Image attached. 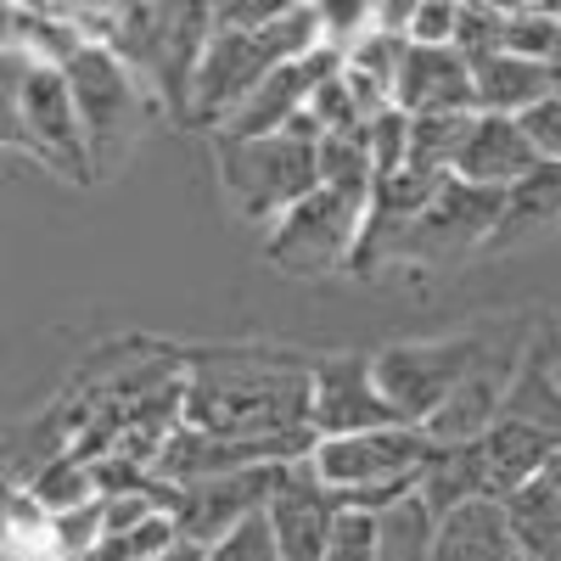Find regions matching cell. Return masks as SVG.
<instances>
[{
  "mask_svg": "<svg viewBox=\"0 0 561 561\" xmlns=\"http://www.w3.org/2000/svg\"><path fill=\"white\" fill-rule=\"evenodd\" d=\"M7 96H12V140L39 158L57 180L68 185H90L96 163H90V140L73 107L68 73L57 62H34V57H12L7 51Z\"/></svg>",
  "mask_w": 561,
  "mask_h": 561,
  "instance_id": "obj_7",
  "label": "cell"
},
{
  "mask_svg": "<svg viewBox=\"0 0 561 561\" xmlns=\"http://www.w3.org/2000/svg\"><path fill=\"white\" fill-rule=\"evenodd\" d=\"M505 511H511V528H517L523 556H534V561H561V489H550V483L539 478V483H528L523 494H511Z\"/></svg>",
  "mask_w": 561,
  "mask_h": 561,
  "instance_id": "obj_21",
  "label": "cell"
},
{
  "mask_svg": "<svg viewBox=\"0 0 561 561\" xmlns=\"http://www.w3.org/2000/svg\"><path fill=\"white\" fill-rule=\"evenodd\" d=\"M214 169L230 208L253 225H275L293 203H304L320 185V140L309 135H259V140H237V135H214Z\"/></svg>",
  "mask_w": 561,
  "mask_h": 561,
  "instance_id": "obj_6",
  "label": "cell"
},
{
  "mask_svg": "<svg viewBox=\"0 0 561 561\" xmlns=\"http://www.w3.org/2000/svg\"><path fill=\"white\" fill-rule=\"evenodd\" d=\"M298 466V460H293ZM287 466H259V472H237V478H208V483H192V489H174V517H180V534L192 545H214L225 539L237 523L270 511Z\"/></svg>",
  "mask_w": 561,
  "mask_h": 561,
  "instance_id": "obj_11",
  "label": "cell"
},
{
  "mask_svg": "<svg viewBox=\"0 0 561 561\" xmlns=\"http://www.w3.org/2000/svg\"><path fill=\"white\" fill-rule=\"evenodd\" d=\"M561 225V163H539L523 185H511L505 203H500V230H494V248L489 253H511V248H528L539 237Z\"/></svg>",
  "mask_w": 561,
  "mask_h": 561,
  "instance_id": "obj_18",
  "label": "cell"
},
{
  "mask_svg": "<svg viewBox=\"0 0 561 561\" xmlns=\"http://www.w3.org/2000/svg\"><path fill=\"white\" fill-rule=\"evenodd\" d=\"M438 545V511L415 494L377 511V561H433Z\"/></svg>",
  "mask_w": 561,
  "mask_h": 561,
  "instance_id": "obj_19",
  "label": "cell"
},
{
  "mask_svg": "<svg viewBox=\"0 0 561 561\" xmlns=\"http://www.w3.org/2000/svg\"><path fill=\"white\" fill-rule=\"evenodd\" d=\"M478 113H427V118H410V158L404 169L421 180H455V158H460V140L472 129Z\"/></svg>",
  "mask_w": 561,
  "mask_h": 561,
  "instance_id": "obj_20",
  "label": "cell"
},
{
  "mask_svg": "<svg viewBox=\"0 0 561 561\" xmlns=\"http://www.w3.org/2000/svg\"><path fill=\"white\" fill-rule=\"evenodd\" d=\"M523 124H528V135H534L539 158H545V163H561V90H556L550 102H539Z\"/></svg>",
  "mask_w": 561,
  "mask_h": 561,
  "instance_id": "obj_25",
  "label": "cell"
},
{
  "mask_svg": "<svg viewBox=\"0 0 561 561\" xmlns=\"http://www.w3.org/2000/svg\"><path fill=\"white\" fill-rule=\"evenodd\" d=\"M325 561H377V511H348L332 528V545H325Z\"/></svg>",
  "mask_w": 561,
  "mask_h": 561,
  "instance_id": "obj_23",
  "label": "cell"
},
{
  "mask_svg": "<svg viewBox=\"0 0 561 561\" xmlns=\"http://www.w3.org/2000/svg\"><path fill=\"white\" fill-rule=\"evenodd\" d=\"M343 517L337 494L314 478V466L298 460L287 466L275 500H270V528H275V545L287 561H325V545H332V528Z\"/></svg>",
  "mask_w": 561,
  "mask_h": 561,
  "instance_id": "obj_12",
  "label": "cell"
},
{
  "mask_svg": "<svg viewBox=\"0 0 561 561\" xmlns=\"http://www.w3.org/2000/svg\"><path fill=\"white\" fill-rule=\"evenodd\" d=\"M393 107L410 118L427 113H478L472 62L455 45H404V68L393 84Z\"/></svg>",
  "mask_w": 561,
  "mask_h": 561,
  "instance_id": "obj_14",
  "label": "cell"
},
{
  "mask_svg": "<svg viewBox=\"0 0 561 561\" xmlns=\"http://www.w3.org/2000/svg\"><path fill=\"white\" fill-rule=\"evenodd\" d=\"M62 73H68V90H73L84 140H90V163H96V174H113L124 163V152L135 147L147 113L158 107L152 90H140L135 68L113 51V45H79Z\"/></svg>",
  "mask_w": 561,
  "mask_h": 561,
  "instance_id": "obj_8",
  "label": "cell"
},
{
  "mask_svg": "<svg viewBox=\"0 0 561 561\" xmlns=\"http://www.w3.org/2000/svg\"><path fill=\"white\" fill-rule=\"evenodd\" d=\"M309 370L314 359L298 354H203L185 370L180 388V427L225 433V438H275L309 433Z\"/></svg>",
  "mask_w": 561,
  "mask_h": 561,
  "instance_id": "obj_1",
  "label": "cell"
},
{
  "mask_svg": "<svg viewBox=\"0 0 561 561\" xmlns=\"http://www.w3.org/2000/svg\"><path fill=\"white\" fill-rule=\"evenodd\" d=\"M208 561H287L275 545V528H270V511H259V517L237 523L225 539L208 545Z\"/></svg>",
  "mask_w": 561,
  "mask_h": 561,
  "instance_id": "obj_22",
  "label": "cell"
},
{
  "mask_svg": "<svg viewBox=\"0 0 561 561\" xmlns=\"http://www.w3.org/2000/svg\"><path fill=\"white\" fill-rule=\"evenodd\" d=\"M517 528H511L505 500H466L438 517L433 561H517Z\"/></svg>",
  "mask_w": 561,
  "mask_h": 561,
  "instance_id": "obj_15",
  "label": "cell"
},
{
  "mask_svg": "<svg viewBox=\"0 0 561 561\" xmlns=\"http://www.w3.org/2000/svg\"><path fill=\"white\" fill-rule=\"evenodd\" d=\"M472 84H478V113L528 118L539 102L556 96V68L517 57V51H494V57L472 62Z\"/></svg>",
  "mask_w": 561,
  "mask_h": 561,
  "instance_id": "obj_17",
  "label": "cell"
},
{
  "mask_svg": "<svg viewBox=\"0 0 561 561\" xmlns=\"http://www.w3.org/2000/svg\"><path fill=\"white\" fill-rule=\"evenodd\" d=\"M158 561H208V545H192V539H180L174 550H163Z\"/></svg>",
  "mask_w": 561,
  "mask_h": 561,
  "instance_id": "obj_26",
  "label": "cell"
},
{
  "mask_svg": "<svg viewBox=\"0 0 561 561\" xmlns=\"http://www.w3.org/2000/svg\"><path fill=\"white\" fill-rule=\"evenodd\" d=\"M325 45V18L320 7H287L264 28H219L208 39V57L197 68V90H192V124L203 129H225V118L237 113L253 90L309 51Z\"/></svg>",
  "mask_w": 561,
  "mask_h": 561,
  "instance_id": "obj_2",
  "label": "cell"
},
{
  "mask_svg": "<svg viewBox=\"0 0 561 561\" xmlns=\"http://www.w3.org/2000/svg\"><path fill=\"white\" fill-rule=\"evenodd\" d=\"M545 483H550V489H561V455H556V460L545 466Z\"/></svg>",
  "mask_w": 561,
  "mask_h": 561,
  "instance_id": "obj_27",
  "label": "cell"
},
{
  "mask_svg": "<svg viewBox=\"0 0 561 561\" xmlns=\"http://www.w3.org/2000/svg\"><path fill=\"white\" fill-rule=\"evenodd\" d=\"M494 332H500V325L472 320L466 332H449V337L388 343V348L370 354V359H377V382H382V393L393 399V410L410 421V427H427V421L449 404V393H455L460 382H472L483 365L528 354V343L505 348Z\"/></svg>",
  "mask_w": 561,
  "mask_h": 561,
  "instance_id": "obj_3",
  "label": "cell"
},
{
  "mask_svg": "<svg viewBox=\"0 0 561 561\" xmlns=\"http://www.w3.org/2000/svg\"><path fill=\"white\" fill-rule=\"evenodd\" d=\"M455 28H460V7H449V0H421L410 18V45H455Z\"/></svg>",
  "mask_w": 561,
  "mask_h": 561,
  "instance_id": "obj_24",
  "label": "cell"
},
{
  "mask_svg": "<svg viewBox=\"0 0 561 561\" xmlns=\"http://www.w3.org/2000/svg\"><path fill=\"white\" fill-rule=\"evenodd\" d=\"M511 421H528V427H539L556 455H561V370H556V325L550 332H539L517 365V377H511V393H505V410Z\"/></svg>",
  "mask_w": 561,
  "mask_h": 561,
  "instance_id": "obj_16",
  "label": "cell"
},
{
  "mask_svg": "<svg viewBox=\"0 0 561 561\" xmlns=\"http://www.w3.org/2000/svg\"><path fill=\"white\" fill-rule=\"evenodd\" d=\"M517 561H534V556H517Z\"/></svg>",
  "mask_w": 561,
  "mask_h": 561,
  "instance_id": "obj_28",
  "label": "cell"
},
{
  "mask_svg": "<svg viewBox=\"0 0 561 561\" xmlns=\"http://www.w3.org/2000/svg\"><path fill=\"white\" fill-rule=\"evenodd\" d=\"M377 427H410L377 382L370 354H320L309 370V433L314 438H354Z\"/></svg>",
  "mask_w": 561,
  "mask_h": 561,
  "instance_id": "obj_9",
  "label": "cell"
},
{
  "mask_svg": "<svg viewBox=\"0 0 561 561\" xmlns=\"http://www.w3.org/2000/svg\"><path fill=\"white\" fill-rule=\"evenodd\" d=\"M500 203L505 192H478L466 180H444V192L427 203V214L415 219L410 248H404V270H427V264H455L494 248L500 230Z\"/></svg>",
  "mask_w": 561,
  "mask_h": 561,
  "instance_id": "obj_10",
  "label": "cell"
},
{
  "mask_svg": "<svg viewBox=\"0 0 561 561\" xmlns=\"http://www.w3.org/2000/svg\"><path fill=\"white\" fill-rule=\"evenodd\" d=\"M433 449L438 444L427 427H377V433H354V438H320L309 466L337 494V505L382 511L421 489V472H427Z\"/></svg>",
  "mask_w": 561,
  "mask_h": 561,
  "instance_id": "obj_5",
  "label": "cell"
},
{
  "mask_svg": "<svg viewBox=\"0 0 561 561\" xmlns=\"http://www.w3.org/2000/svg\"><path fill=\"white\" fill-rule=\"evenodd\" d=\"M539 147L523 118H505V113H478L472 129L460 140V158H455V180L478 185V192H511L539 169Z\"/></svg>",
  "mask_w": 561,
  "mask_h": 561,
  "instance_id": "obj_13",
  "label": "cell"
},
{
  "mask_svg": "<svg viewBox=\"0 0 561 561\" xmlns=\"http://www.w3.org/2000/svg\"><path fill=\"white\" fill-rule=\"evenodd\" d=\"M377 180H320L304 203H293L270 230H264V264H275L293 280L314 275H348L359 237H365V214Z\"/></svg>",
  "mask_w": 561,
  "mask_h": 561,
  "instance_id": "obj_4",
  "label": "cell"
}]
</instances>
